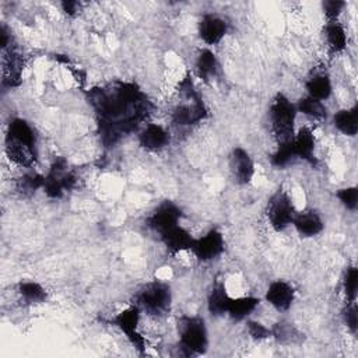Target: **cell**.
Returning <instances> with one entry per match:
<instances>
[{"label": "cell", "mask_w": 358, "mask_h": 358, "mask_svg": "<svg viewBox=\"0 0 358 358\" xmlns=\"http://www.w3.org/2000/svg\"><path fill=\"white\" fill-rule=\"evenodd\" d=\"M87 99L94 109L98 134L105 147H113L134 131L152 110L150 98L131 81L94 87L88 91Z\"/></svg>", "instance_id": "obj_1"}, {"label": "cell", "mask_w": 358, "mask_h": 358, "mask_svg": "<svg viewBox=\"0 0 358 358\" xmlns=\"http://www.w3.org/2000/svg\"><path fill=\"white\" fill-rule=\"evenodd\" d=\"M178 91L182 101L172 110V122L176 126H193L200 123L207 116V108L189 74L179 83Z\"/></svg>", "instance_id": "obj_2"}, {"label": "cell", "mask_w": 358, "mask_h": 358, "mask_svg": "<svg viewBox=\"0 0 358 358\" xmlns=\"http://www.w3.org/2000/svg\"><path fill=\"white\" fill-rule=\"evenodd\" d=\"M296 106L281 92H278L271 105H270V124L271 131L278 141V144H284L292 140L294 137V124L296 117Z\"/></svg>", "instance_id": "obj_3"}, {"label": "cell", "mask_w": 358, "mask_h": 358, "mask_svg": "<svg viewBox=\"0 0 358 358\" xmlns=\"http://www.w3.org/2000/svg\"><path fill=\"white\" fill-rule=\"evenodd\" d=\"M179 343L185 355L204 354L208 347V333L200 316H182L178 320Z\"/></svg>", "instance_id": "obj_4"}, {"label": "cell", "mask_w": 358, "mask_h": 358, "mask_svg": "<svg viewBox=\"0 0 358 358\" xmlns=\"http://www.w3.org/2000/svg\"><path fill=\"white\" fill-rule=\"evenodd\" d=\"M172 302L171 287L159 280L144 284L136 294V303L140 310L151 316H164L169 312Z\"/></svg>", "instance_id": "obj_5"}, {"label": "cell", "mask_w": 358, "mask_h": 358, "mask_svg": "<svg viewBox=\"0 0 358 358\" xmlns=\"http://www.w3.org/2000/svg\"><path fill=\"white\" fill-rule=\"evenodd\" d=\"M77 178L76 175L67 169V161L64 158H56L50 165L49 172L43 179V192L49 199H60L64 192L76 187Z\"/></svg>", "instance_id": "obj_6"}, {"label": "cell", "mask_w": 358, "mask_h": 358, "mask_svg": "<svg viewBox=\"0 0 358 358\" xmlns=\"http://www.w3.org/2000/svg\"><path fill=\"white\" fill-rule=\"evenodd\" d=\"M295 208L288 193L282 189H278L267 203V217L271 227L275 231H284L288 225L292 224L295 217Z\"/></svg>", "instance_id": "obj_7"}, {"label": "cell", "mask_w": 358, "mask_h": 358, "mask_svg": "<svg viewBox=\"0 0 358 358\" xmlns=\"http://www.w3.org/2000/svg\"><path fill=\"white\" fill-rule=\"evenodd\" d=\"M138 322H140V308L137 305H133L122 312H119L110 323L116 326L127 340L136 347V350L143 354L145 350V338L138 331Z\"/></svg>", "instance_id": "obj_8"}, {"label": "cell", "mask_w": 358, "mask_h": 358, "mask_svg": "<svg viewBox=\"0 0 358 358\" xmlns=\"http://www.w3.org/2000/svg\"><path fill=\"white\" fill-rule=\"evenodd\" d=\"M180 218L182 210L179 208V206L171 200H165L150 214V217L147 218V225L159 235L166 229L179 225Z\"/></svg>", "instance_id": "obj_9"}, {"label": "cell", "mask_w": 358, "mask_h": 358, "mask_svg": "<svg viewBox=\"0 0 358 358\" xmlns=\"http://www.w3.org/2000/svg\"><path fill=\"white\" fill-rule=\"evenodd\" d=\"M224 246L225 242L222 234L218 229H210L201 238L194 239V243L190 250L193 252L199 262L206 263L221 256V253L224 252Z\"/></svg>", "instance_id": "obj_10"}, {"label": "cell", "mask_w": 358, "mask_h": 358, "mask_svg": "<svg viewBox=\"0 0 358 358\" xmlns=\"http://www.w3.org/2000/svg\"><path fill=\"white\" fill-rule=\"evenodd\" d=\"M229 166L235 180L239 185H248L252 182L255 176V162L245 148L235 147L231 151Z\"/></svg>", "instance_id": "obj_11"}, {"label": "cell", "mask_w": 358, "mask_h": 358, "mask_svg": "<svg viewBox=\"0 0 358 358\" xmlns=\"http://www.w3.org/2000/svg\"><path fill=\"white\" fill-rule=\"evenodd\" d=\"M294 299L295 289L289 282L284 280H275L270 282L266 291V301L277 310H288Z\"/></svg>", "instance_id": "obj_12"}, {"label": "cell", "mask_w": 358, "mask_h": 358, "mask_svg": "<svg viewBox=\"0 0 358 358\" xmlns=\"http://www.w3.org/2000/svg\"><path fill=\"white\" fill-rule=\"evenodd\" d=\"M228 31V22L215 14H204L199 22V35L207 45L218 43Z\"/></svg>", "instance_id": "obj_13"}, {"label": "cell", "mask_w": 358, "mask_h": 358, "mask_svg": "<svg viewBox=\"0 0 358 358\" xmlns=\"http://www.w3.org/2000/svg\"><path fill=\"white\" fill-rule=\"evenodd\" d=\"M159 239L171 255H176L183 250H190L196 238H193L186 228L175 225L159 234Z\"/></svg>", "instance_id": "obj_14"}, {"label": "cell", "mask_w": 358, "mask_h": 358, "mask_svg": "<svg viewBox=\"0 0 358 358\" xmlns=\"http://www.w3.org/2000/svg\"><path fill=\"white\" fill-rule=\"evenodd\" d=\"M171 141L169 131L157 123H148L138 134V144L148 151H159Z\"/></svg>", "instance_id": "obj_15"}, {"label": "cell", "mask_w": 358, "mask_h": 358, "mask_svg": "<svg viewBox=\"0 0 358 358\" xmlns=\"http://www.w3.org/2000/svg\"><path fill=\"white\" fill-rule=\"evenodd\" d=\"M292 151L295 158H301L312 165L316 164L313 151H315V136L312 130L306 126L301 127L292 137L291 140Z\"/></svg>", "instance_id": "obj_16"}, {"label": "cell", "mask_w": 358, "mask_h": 358, "mask_svg": "<svg viewBox=\"0 0 358 358\" xmlns=\"http://www.w3.org/2000/svg\"><path fill=\"white\" fill-rule=\"evenodd\" d=\"M3 52V85L17 87L21 83V57L11 46Z\"/></svg>", "instance_id": "obj_17"}, {"label": "cell", "mask_w": 358, "mask_h": 358, "mask_svg": "<svg viewBox=\"0 0 358 358\" xmlns=\"http://www.w3.org/2000/svg\"><path fill=\"white\" fill-rule=\"evenodd\" d=\"M292 225L298 231L301 236H315L323 231V220L320 215L313 210H306L302 213H295L292 220Z\"/></svg>", "instance_id": "obj_18"}, {"label": "cell", "mask_w": 358, "mask_h": 358, "mask_svg": "<svg viewBox=\"0 0 358 358\" xmlns=\"http://www.w3.org/2000/svg\"><path fill=\"white\" fill-rule=\"evenodd\" d=\"M6 140H13L36 150V137L34 129L25 119L21 117H15L8 123Z\"/></svg>", "instance_id": "obj_19"}, {"label": "cell", "mask_w": 358, "mask_h": 358, "mask_svg": "<svg viewBox=\"0 0 358 358\" xmlns=\"http://www.w3.org/2000/svg\"><path fill=\"white\" fill-rule=\"evenodd\" d=\"M334 127L344 136L354 137L358 131V106L354 105L350 109H341L333 116Z\"/></svg>", "instance_id": "obj_20"}, {"label": "cell", "mask_w": 358, "mask_h": 358, "mask_svg": "<svg viewBox=\"0 0 358 358\" xmlns=\"http://www.w3.org/2000/svg\"><path fill=\"white\" fill-rule=\"evenodd\" d=\"M305 88L308 92V96L315 98L317 101H324L331 95V81L330 77L324 73H315L313 76H310L306 83H305Z\"/></svg>", "instance_id": "obj_21"}, {"label": "cell", "mask_w": 358, "mask_h": 358, "mask_svg": "<svg viewBox=\"0 0 358 358\" xmlns=\"http://www.w3.org/2000/svg\"><path fill=\"white\" fill-rule=\"evenodd\" d=\"M229 301H231V296L228 295L225 285L221 282H217L208 292L207 309L213 316H221L227 313Z\"/></svg>", "instance_id": "obj_22"}, {"label": "cell", "mask_w": 358, "mask_h": 358, "mask_svg": "<svg viewBox=\"0 0 358 358\" xmlns=\"http://www.w3.org/2000/svg\"><path fill=\"white\" fill-rule=\"evenodd\" d=\"M260 299L256 296H239V298H231L228 303L227 313L231 316V319L239 322L246 319L259 305Z\"/></svg>", "instance_id": "obj_23"}, {"label": "cell", "mask_w": 358, "mask_h": 358, "mask_svg": "<svg viewBox=\"0 0 358 358\" xmlns=\"http://www.w3.org/2000/svg\"><path fill=\"white\" fill-rule=\"evenodd\" d=\"M324 36L331 53H340L347 48V34L338 21H329L324 27Z\"/></svg>", "instance_id": "obj_24"}, {"label": "cell", "mask_w": 358, "mask_h": 358, "mask_svg": "<svg viewBox=\"0 0 358 358\" xmlns=\"http://www.w3.org/2000/svg\"><path fill=\"white\" fill-rule=\"evenodd\" d=\"M196 70L199 77L206 81L215 77L218 70V60L215 53L207 48L201 49L196 57Z\"/></svg>", "instance_id": "obj_25"}, {"label": "cell", "mask_w": 358, "mask_h": 358, "mask_svg": "<svg viewBox=\"0 0 358 358\" xmlns=\"http://www.w3.org/2000/svg\"><path fill=\"white\" fill-rule=\"evenodd\" d=\"M296 110L303 113L305 116L315 119V120H324L327 117V109L323 105L322 101H317L315 98L310 96H303L298 101V103L295 105Z\"/></svg>", "instance_id": "obj_26"}, {"label": "cell", "mask_w": 358, "mask_h": 358, "mask_svg": "<svg viewBox=\"0 0 358 358\" xmlns=\"http://www.w3.org/2000/svg\"><path fill=\"white\" fill-rule=\"evenodd\" d=\"M18 292L28 303H39L48 298L45 288L35 281H21L18 284Z\"/></svg>", "instance_id": "obj_27"}, {"label": "cell", "mask_w": 358, "mask_h": 358, "mask_svg": "<svg viewBox=\"0 0 358 358\" xmlns=\"http://www.w3.org/2000/svg\"><path fill=\"white\" fill-rule=\"evenodd\" d=\"M43 179H45V176H42L36 172L25 173L17 180V190L24 196H29V194L35 193L39 187L43 186Z\"/></svg>", "instance_id": "obj_28"}, {"label": "cell", "mask_w": 358, "mask_h": 358, "mask_svg": "<svg viewBox=\"0 0 358 358\" xmlns=\"http://www.w3.org/2000/svg\"><path fill=\"white\" fill-rule=\"evenodd\" d=\"M344 294L348 302H355L357 292H358V268L355 266H350L345 270L344 280H343Z\"/></svg>", "instance_id": "obj_29"}, {"label": "cell", "mask_w": 358, "mask_h": 358, "mask_svg": "<svg viewBox=\"0 0 358 358\" xmlns=\"http://www.w3.org/2000/svg\"><path fill=\"white\" fill-rule=\"evenodd\" d=\"M294 158H295V155L292 151V145H291V141H288L284 144H278V148L270 157V161L274 166L282 168V166H287Z\"/></svg>", "instance_id": "obj_30"}, {"label": "cell", "mask_w": 358, "mask_h": 358, "mask_svg": "<svg viewBox=\"0 0 358 358\" xmlns=\"http://www.w3.org/2000/svg\"><path fill=\"white\" fill-rule=\"evenodd\" d=\"M336 196L347 210L354 211L357 208V204H358V189H357V186H348V187L338 189Z\"/></svg>", "instance_id": "obj_31"}, {"label": "cell", "mask_w": 358, "mask_h": 358, "mask_svg": "<svg viewBox=\"0 0 358 358\" xmlns=\"http://www.w3.org/2000/svg\"><path fill=\"white\" fill-rule=\"evenodd\" d=\"M271 336L278 343H291L296 338V330L289 323H277L271 329Z\"/></svg>", "instance_id": "obj_32"}, {"label": "cell", "mask_w": 358, "mask_h": 358, "mask_svg": "<svg viewBox=\"0 0 358 358\" xmlns=\"http://www.w3.org/2000/svg\"><path fill=\"white\" fill-rule=\"evenodd\" d=\"M343 319L350 331L355 334L358 330V310L355 302H347V306L343 310Z\"/></svg>", "instance_id": "obj_33"}, {"label": "cell", "mask_w": 358, "mask_h": 358, "mask_svg": "<svg viewBox=\"0 0 358 358\" xmlns=\"http://www.w3.org/2000/svg\"><path fill=\"white\" fill-rule=\"evenodd\" d=\"M323 13L327 18V21H337L338 15L341 14L343 8L345 7V1L341 0H326L322 4Z\"/></svg>", "instance_id": "obj_34"}, {"label": "cell", "mask_w": 358, "mask_h": 358, "mask_svg": "<svg viewBox=\"0 0 358 358\" xmlns=\"http://www.w3.org/2000/svg\"><path fill=\"white\" fill-rule=\"evenodd\" d=\"M248 327V333L252 338L255 340H263L267 337H271V329L266 327L264 324H262L260 322H255V320H249L246 323Z\"/></svg>", "instance_id": "obj_35"}, {"label": "cell", "mask_w": 358, "mask_h": 358, "mask_svg": "<svg viewBox=\"0 0 358 358\" xmlns=\"http://www.w3.org/2000/svg\"><path fill=\"white\" fill-rule=\"evenodd\" d=\"M80 4L77 1H63L62 8L67 15H74L78 11Z\"/></svg>", "instance_id": "obj_36"}]
</instances>
